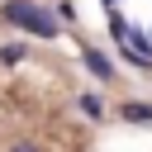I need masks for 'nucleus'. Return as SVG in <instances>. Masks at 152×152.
<instances>
[{"label":"nucleus","mask_w":152,"mask_h":152,"mask_svg":"<svg viewBox=\"0 0 152 152\" xmlns=\"http://www.w3.org/2000/svg\"><path fill=\"white\" fill-rule=\"evenodd\" d=\"M5 19L19 24V28H28L33 38H57V19H52L48 10H38L33 0H10V5H5Z\"/></svg>","instance_id":"1"},{"label":"nucleus","mask_w":152,"mask_h":152,"mask_svg":"<svg viewBox=\"0 0 152 152\" xmlns=\"http://www.w3.org/2000/svg\"><path fill=\"white\" fill-rule=\"evenodd\" d=\"M86 66H90L100 81H109V76H114V62H109L104 52H95V48H86Z\"/></svg>","instance_id":"2"},{"label":"nucleus","mask_w":152,"mask_h":152,"mask_svg":"<svg viewBox=\"0 0 152 152\" xmlns=\"http://www.w3.org/2000/svg\"><path fill=\"white\" fill-rule=\"evenodd\" d=\"M124 119H128V124H152V104H147V100H128V104H124Z\"/></svg>","instance_id":"3"},{"label":"nucleus","mask_w":152,"mask_h":152,"mask_svg":"<svg viewBox=\"0 0 152 152\" xmlns=\"http://www.w3.org/2000/svg\"><path fill=\"white\" fill-rule=\"evenodd\" d=\"M81 109H86V114H90V119H100V114H104V104H100V100H95V95H81Z\"/></svg>","instance_id":"4"},{"label":"nucleus","mask_w":152,"mask_h":152,"mask_svg":"<svg viewBox=\"0 0 152 152\" xmlns=\"http://www.w3.org/2000/svg\"><path fill=\"white\" fill-rule=\"evenodd\" d=\"M14 152H43V147H28V142H24V147H14Z\"/></svg>","instance_id":"5"}]
</instances>
